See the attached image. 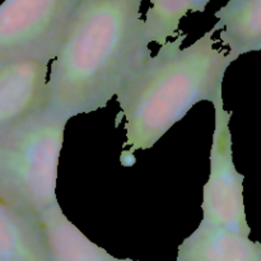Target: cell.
<instances>
[{"instance_id":"cell-1","label":"cell","mask_w":261,"mask_h":261,"mask_svg":"<svg viewBox=\"0 0 261 261\" xmlns=\"http://www.w3.org/2000/svg\"><path fill=\"white\" fill-rule=\"evenodd\" d=\"M143 0H84L50 63L47 110L69 121L105 109L152 55Z\"/></svg>"},{"instance_id":"cell-2","label":"cell","mask_w":261,"mask_h":261,"mask_svg":"<svg viewBox=\"0 0 261 261\" xmlns=\"http://www.w3.org/2000/svg\"><path fill=\"white\" fill-rule=\"evenodd\" d=\"M213 31L182 47L188 33L167 41L133 73L116 94L126 142L120 162L135 165V153L154 147L196 103L223 98L224 75L234 60L217 48Z\"/></svg>"},{"instance_id":"cell-3","label":"cell","mask_w":261,"mask_h":261,"mask_svg":"<svg viewBox=\"0 0 261 261\" xmlns=\"http://www.w3.org/2000/svg\"><path fill=\"white\" fill-rule=\"evenodd\" d=\"M66 120L48 110L0 130V201L31 219L59 204Z\"/></svg>"},{"instance_id":"cell-4","label":"cell","mask_w":261,"mask_h":261,"mask_svg":"<svg viewBox=\"0 0 261 261\" xmlns=\"http://www.w3.org/2000/svg\"><path fill=\"white\" fill-rule=\"evenodd\" d=\"M84 0H4L0 4V65L53 61Z\"/></svg>"},{"instance_id":"cell-5","label":"cell","mask_w":261,"mask_h":261,"mask_svg":"<svg viewBox=\"0 0 261 261\" xmlns=\"http://www.w3.org/2000/svg\"><path fill=\"white\" fill-rule=\"evenodd\" d=\"M213 106L216 124L209 154L211 170L203 189L201 221L250 237L251 228L244 201L245 176L237 171L233 162L229 129L232 112L224 109L223 98L214 102Z\"/></svg>"},{"instance_id":"cell-6","label":"cell","mask_w":261,"mask_h":261,"mask_svg":"<svg viewBox=\"0 0 261 261\" xmlns=\"http://www.w3.org/2000/svg\"><path fill=\"white\" fill-rule=\"evenodd\" d=\"M48 60L0 65V130L47 110Z\"/></svg>"},{"instance_id":"cell-7","label":"cell","mask_w":261,"mask_h":261,"mask_svg":"<svg viewBox=\"0 0 261 261\" xmlns=\"http://www.w3.org/2000/svg\"><path fill=\"white\" fill-rule=\"evenodd\" d=\"M176 261H261V244L201 221L180 244Z\"/></svg>"},{"instance_id":"cell-8","label":"cell","mask_w":261,"mask_h":261,"mask_svg":"<svg viewBox=\"0 0 261 261\" xmlns=\"http://www.w3.org/2000/svg\"><path fill=\"white\" fill-rule=\"evenodd\" d=\"M50 261H137L119 259L92 242L69 221L59 204L37 218Z\"/></svg>"},{"instance_id":"cell-9","label":"cell","mask_w":261,"mask_h":261,"mask_svg":"<svg viewBox=\"0 0 261 261\" xmlns=\"http://www.w3.org/2000/svg\"><path fill=\"white\" fill-rule=\"evenodd\" d=\"M212 31L219 32V40L229 56L261 51V0H229L216 12Z\"/></svg>"},{"instance_id":"cell-10","label":"cell","mask_w":261,"mask_h":261,"mask_svg":"<svg viewBox=\"0 0 261 261\" xmlns=\"http://www.w3.org/2000/svg\"><path fill=\"white\" fill-rule=\"evenodd\" d=\"M0 261H50L37 219L0 201Z\"/></svg>"},{"instance_id":"cell-11","label":"cell","mask_w":261,"mask_h":261,"mask_svg":"<svg viewBox=\"0 0 261 261\" xmlns=\"http://www.w3.org/2000/svg\"><path fill=\"white\" fill-rule=\"evenodd\" d=\"M211 0H150L145 13L144 36L148 43L165 45L181 33V19L188 13H201Z\"/></svg>"}]
</instances>
